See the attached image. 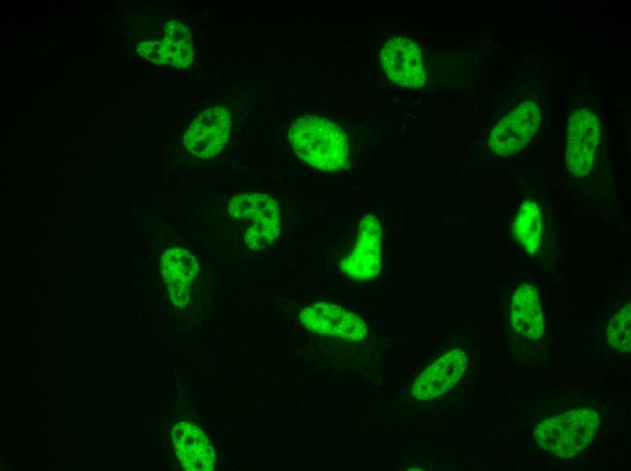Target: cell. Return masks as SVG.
Wrapping results in <instances>:
<instances>
[{
  "instance_id": "cell-13",
  "label": "cell",
  "mask_w": 631,
  "mask_h": 471,
  "mask_svg": "<svg viewBox=\"0 0 631 471\" xmlns=\"http://www.w3.org/2000/svg\"><path fill=\"white\" fill-rule=\"evenodd\" d=\"M173 444L182 466L189 471H210L214 468L213 447L196 426L181 422L172 431Z\"/></svg>"
},
{
  "instance_id": "cell-12",
  "label": "cell",
  "mask_w": 631,
  "mask_h": 471,
  "mask_svg": "<svg viewBox=\"0 0 631 471\" xmlns=\"http://www.w3.org/2000/svg\"><path fill=\"white\" fill-rule=\"evenodd\" d=\"M160 268L171 301L177 306H185L190 297L191 283L199 270L197 259L186 250L174 247L163 253Z\"/></svg>"
},
{
  "instance_id": "cell-4",
  "label": "cell",
  "mask_w": 631,
  "mask_h": 471,
  "mask_svg": "<svg viewBox=\"0 0 631 471\" xmlns=\"http://www.w3.org/2000/svg\"><path fill=\"white\" fill-rule=\"evenodd\" d=\"M600 136L598 119L587 109H578L568 120L565 164L576 176L587 174L595 159Z\"/></svg>"
},
{
  "instance_id": "cell-3",
  "label": "cell",
  "mask_w": 631,
  "mask_h": 471,
  "mask_svg": "<svg viewBox=\"0 0 631 471\" xmlns=\"http://www.w3.org/2000/svg\"><path fill=\"white\" fill-rule=\"evenodd\" d=\"M227 207L233 218L247 221L243 237L250 250H264L277 238L281 228L279 208L269 196L256 192L237 194L228 201Z\"/></svg>"
},
{
  "instance_id": "cell-9",
  "label": "cell",
  "mask_w": 631,
  "mask_h": 471,
  "mask_svg": "<svg viewBox=\"0 0 631 471\" xmlns=\"http://www.w3.org/2000/svg\"><path fill=\"white\" fill-rule=\"evenodd\" d=\"M381 62L389 78L399 85L414 89L425 82L422 51L408 38L389 40L382 49Z\"/></svg>"
},
{
  "instance_id": "cell-5",
  "label": "cell",
  "mask_w": 631,
  "mask_h": 471,
  "mask_svg": "<svg viewBox=\"0 0 631 471\" xmlns=\"http://www.w3.org/2000/svg\"><path fill=\"white\" fill-rule=\"evenodd\" d=\"M299 319L305 328L315 333L349 341H361L367 335L364 320L345 308L319 302L305 307Z\"/></svg>"
},
{
  "instance_id": "cell-10",
  "label": "cell",
  "mask_w": 631,
  "mask_h": 471,
  "mask_svg": "<svg viewBox=\"0 0 631 471\" xmlns=\"http://www.w3.org/2000/svg\"><path fill=\"white\" fill-rule=\"evenodd\" d=\"M140 55L159 64L185 68L191 64L195 50L189 29L179 21L165 25L161 42H142L138 45Z\"/></svg>"
},
{
  "instance_id": "cell-1",
  "label": "cell",
  "mask_w": 631,
  "mask_h": 471,
  "mask_svg": "<svg viewBox=\"0 0 631 471\" xmlns=\"http://www.w3.org/2000/svg\"><path fill=\"white\" fill-rule=\"evenodd\" d=\"M289 139L298 157L316 168L334 171L345 168L348 162L346 136L328 120L301 117L291 125Z\"/></svg>"
},
{
  "instance_id": "cell-15",
  "label": "cell",
  "mask_w": 631,
  "mask_h": 471,
  "mask_svg": "<svg viewBox=\"0 0 631 471\" xmlns=\"http://www.w3.org/2000/svg\"><path fill=\"white\" fill-rule=\"evenodd\" d=\"M543 222L539 206L531 200L525 201L513 222V236L530 255L540 251Z\"/></svg>"
},
{
  "instance_id": "cell-6",
  "label": "cell",
  "mask_w": 631,
  "mask_h": 471,
  "mask_svg": "<svg viewBox=\"0 0 631 471\" xmlns=\"http://www.w3.org/2000/svg\"><path fill=\"white\" fill-rule=\"evenodd\" d=\"M540 120L541 113L537 103L526 101L494 127L489 139L491 149L501 156L520 151L539 129Z\"/></svg>"
},
{
  "instance_id": "cell-16",
  "label": "cell",
  "mask_w": 631,
  "mask_h": 471,
  "mask_svg": "<svg viewBox=\"0 0 631 471\" xmlns=\"http://www.w3.org/2000/svg\"><path fill=\"white\" fill-rule=\"evenodd\" d=\"M630 303H628L614 315L607 328L608 344L624 353L630 351Z\"/></svg>"
},
{
  "instance_id": "cell-11",
  "label": "cell",
  "mask_w": 631,
  "mask_h": 471,
  "mask_svg": "<svg viewBox=\"0 0 631 471\" xmlns=\"http://www.w3.org/2000/svg\"><path fill=\"white\" fill-rule=\"evenodd\" d=\"M467 357L452 350L428 367L413 384L412 394L419 399H432L446 393L465 371Z\"/></svg>"
},
{
  "instance_id": "cell-14",
  "label": "cell",
  "mask_w": 631,
  "mask_h": 471,
  "mask_svg": "<svg viewBox=\"0 0 631 471\" xmlns=\"http://www.w3.org/2000/svg\"><path fill=\"white\" fill-rule=\"evenodd\" d=\"M511 322L516 332L526 340L535 341L543 335V309L539 293L532 284L524 283L514 292Z\"/></svg>"
},
{
  "instance_id": "cell-7",
  "label": "cell",
  "mask_w": 631,
  "mask_h": 471,
  "mask_svg": "<svg viewBox=\"0 0 631 471\" xmlns=\"http://www.w3.org/2000/svg\"><path fill=\"white\" fill-rule=\"evenodd\" d=\"M383 232L379 219L366 215L360 222L355 244L341 262L342 271L355 280L375 277L382 266Z\"/></svg>"
},
{
  "instance_id": "cell-2",
  "label": "cell",
  "mask_w": 631,
  "mask_h": 471,
  "mask_svg": "<svg viewBox=\"0 0 631 471\" xmlns=\"http://www.w3.org/2000/svg\"><path fill=\"white\" fill-rule=\"evenodd\" d=\"M600 421L597 411L580 408L542 420L535 428L538 445L562 457L582 452L593 440Z\"/></svg>"
},
{
  "instance_id": "cell-8",
  "label": "cell",
  "mask_w": 631,
  "mask_h": 471,
  "mask_svg": "<svg viewBox=\"0 0 631 471\" xmlns=\"http://www.w3.org/2000/svg\"><path fill=\"white\" fill-rule=\"evenodd\" d=\"M230 115L223 107L205 110L192 121L184 135L186 149L199 159H209L226 146L230 130Z\"/></svg>"
}]
</instances>
